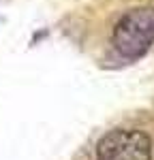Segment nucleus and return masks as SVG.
Here are the masks:
<instances>
[{"mask_svg": "<svg viewBox=\"0 0 154 160\" xmlns=\"http://www.w3.org/2000/svg\"><path fill=\"white\" fill-rule=\"evenodd\" d=\"M96 160H152V139L137 128H114L99 141Z\"/></svg>", "mask_w": 154, "mask_h": 160, "instance_id": "2", "label": "nucleus"}, {"mask_svg": "<svg viewBox=\"0 0 154 160\" xmlns=\"http://www.w3.org/2000/svg\"><path fill=\"white\" fill-rule=\"evenodd\" d=\"M111 43L122 58H141L154 43V7H137L124 13L114 26Z\"/></svg>", "mask_w": 154, "mask_h": 160, "instance_id": "1", "label": "nucleus"}]
</instances>
